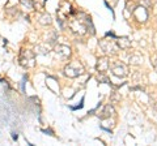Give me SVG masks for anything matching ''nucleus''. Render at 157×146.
Segmentation results:
<instances>
[{"label": "nucleus", "mask_w": 157, "mask_h": 146, "mask_svg": "<svg viewBox=\"0 0 157 146\" xmlns=\"http://www.w3.org/2000/svg\"><path fill=\"white\" fill-rule=\"evenodd\" d=\"M100 46H101V48H102V50H104L105 52H114V50L117 48L113 42H110V41H105V39L100 43Z\"/></svg>", "instance_id": "6"}, {"label": "nucleus", "mask_w": 157, "mask_h": 146, "mask_svg": "<svg viewBox=\"0 0 157 146\" xmlns=\"http://www.w3.org/2000/svg\"><path fill=\"white\" fill-rule=\"evenodd\" d=\"M156 69H157V64H156Z\"/></svg>", "instance_id": "16"}, {"label": "nucleus", "mask_w": 157, "mask_h": 146, "mask_svg": "<svg viewBox=\"0 0 157 146\" xmlns=\"http://www.w3.org/2000/svg\"><path fill=\"white\" fill-rule=\"evenodd\" d=\"M21 4L24 7H26V9H33L34 8V4L32 0H21Z\"/></svg>", "instance_id": "11"}, {"label": "nucleus", "mask_w": 157, "mask_h": 146, "mask_svg": "<svg viewBox=\"0 0 157 146\" xmlns=\"http://www.w3.org/2000/svg\"><path fill=\"white\" fill-rule=\"evenodd\" d=\"M26 80H28V77L24 76L22 81H21V90H22V93H25V82H26Z\"/></svg>", "instance_id": "12"}, {"label": "nucleus", "mask_w": 157, "mask_h": 146, "mask_svg": "<svg viewBox=\"0 0 157 146\" xmlns=\"http://www.w3.org/2000/svg\"><path fill=\"white\" fill-rule=\"evenodd\" d=\"M20 64L25 68L34 67V53L30 50H22L21 55H20Z\"/></svg>", "instance_id": "2"}, {"label": "nucleus", "mask_w": 157, "mask_h": 146, "mask_svg": "<svg viewBox=\"0 0 157 146\" xmlns=\"http://www.w3.org/2000/svg\"><path fill=\"white\" fill-rule=\"evenodd\" d=\"M12 138H13L14 141H17V138H18V136H17V133H14V132H13V133H12Z\"/></svg>", "instance_id": "15"}, {"label": "nucleus", "mask_w": 157, "mask_h": 146, "mask_svg": "<svg viewBox=\"0 0 157 146\" xmlns=\"http://www.w3.org/2000/svg\"><path fill=\"white\" fill-rule=\"evenodd\" d=\"M55 53L58 56H60V57H68V56H70V53H71V48L68 46L59 45L55 48Z\"/></svg>", "instance_id": "5"}, {"label": "nucleus", "mask_w": 157, "mask_h": 146, "mask_svg": "<svg viewBox=\"0 0 157 146\" xmlns=\"http://www.w3.org/2000/svg\"><path fill=\"white\" fill-rule=\"evenodd\" d=\"M114 112H115V111H114V108H113V106L107 104V106H105L104 111H102V112H101L100 118H101V119H105V118H110V115H113Z\"/></svg>", "instance_id": "8"}, {"label": "nucleus", "mask_w": 157, "mask_h": 146, "mask_svg": "<svg viewBox=\"0 0 157 146\" xmlns=\"http://www.w3.org/2000/svg\"><path fill=\"white\" fill-rule=\"evenodd\" d=\"M105 37H110V38H113V39H117V38H118L113 31H107V33L105 34Z\"/></svg>", "instance_id": "13"}, {"label": "nucleus", "mask_w": 157, "mask_h": 146, "mask_svg": "<svg viewBox=\"0 0 157 146\" xmlns=\"http://www.w3.org/2000/svg\"><path fill=\"white\" fill-rule=\"evenodd\" d=\"M84 73V67H82L78 61H73L70 63L66 68H64V75L71 77V78H75V77H78Z\"/></svg>", "instance_id": "1"}, {"label": "nucleus", "mask_w": 157, "mask_h": 146, "mask_svg": "<svg viewBox=\"0 0 157 146\" xmlns=\"http://www.w3.org/2000/svg\"><path fill=\"white\" fill-rule=\"evenodd\" d=\"M42 132H43V133H48L50 136H54V132H52L51 129H42Z\"/></svg>", "instance_id": "14"}, {"label": "nucleus", "mask_w": 157, "mask_h": 146, "mask_svg": "<svg viewBox=\"0 0 157 146\" xmlns=\"http://www.w3.org/2000/svg\"><path fill=\"white\" fill-rule=\"evenodd\" d=\"M84 100H85V98H84V97H82V98H81V100H80V104H77V106H70V108H71L72 111L81 110L82 107H84Z\"/></svg>", "instance_id": "10"}, {"label": "nucleus", "mask_w": 157, "mask_h": 146, "mask_svg": "<svg viewBox=\"0 0 157 146\" xmlns=\"http://www.w3.org/2000/svg\"><path fill=\"white\" fill-rule=\"evenodd\" d=\"M39 22H41L42 25H50V24H51V17H50V14L45 13L41 18H39Z\"/></svg>", "instance_id": "9"}, {"label": "nucleus", "mask_w": 157, "mask_h": 146, "mask_svg": "<svg viewBox=\"0 0 157 146\" xmlns=\"http://www.w3.org/2000/svg\"><path fill=\"white\" fill-rule=\"evenodd\" d=\"M111 73L117 77H126L127 76V67L124 64L118 63V64H114L111 67Z\"/></svg>", "instance_id": "3"}, {"label": "nucleus", "mask_w": 157, "mask_h": 146, "mask_svg": "<svg viewBox=\"0 0 157 146\" xmlns=\"http://www.w3.org/2000/svg\"><path fill=\"white\" fill-rule=\"evenodd\" d=\"M117 46L119 48H128L131 47V41L127 37H122V38H117Z\"/></svg>", "instance_id": "7"}, {"label": "nucleus", "mask_w": 157, "mask_h": 146, "mask_svg": "<svg viewBox=\"0 0 157 146\" xmlns=\"http://www.w3.org/2000/svg\"><path fill=\"white\" fill-rule=\"evenodd\" d=\"M109 60H107V57H101V59H98L97 61V71L100 73H105L107 69H109Z\"/></svg>", "instance_id": "4"}]
</instances>
